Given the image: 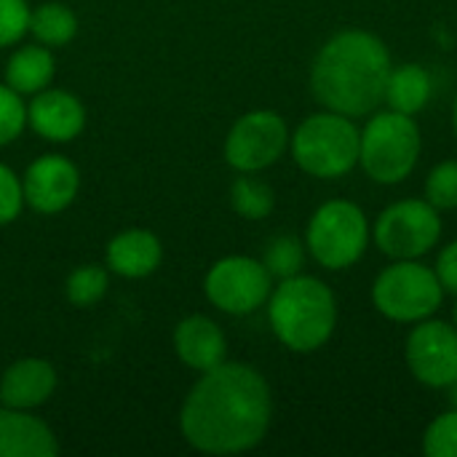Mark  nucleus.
Instances as JSON below:
<instances>
[{"label":"nucleus","mask_w":457,"mask_h":457,"mask_svg":"<svg viewBox=\"0 0 457 457\" xmlns=\"http://www.w3.org/2000/svg\"><path fill=\"white\" fill-rule=\"evenodd\" d=\"M273 415L268 380L249 364L222 361L201 372L182 404L179 428L185 442L206 455H238L257 447Z\"/></svg>","instance_id":"1"},{"label":"nucleus","mask_w":457,"mask_h":457,"mask_svg":"<svg viewBox=\"0 0 457 457\" xmlns=\"http://www.w3.org/2000/svg\"><path fill=\"white\" fill-rule=\"evenodd\" d=\"M391 67V51L378 35L367 29H343L319 48L311 70V88L327 110L364 118L383 104Z\"/></svg>","instance_id":"2"},{"label":"nucleus","mask_w":457,"mask_h":457,"mask_svg":"<svg viewBox=\"0 0 457 457\" xmlns=\"http://www.w3.org/2000/svg\"><path fill=\"white\" fill-rule=\"evenodd\" d=\"M273 335L297 353L319 351L337 327V300L332 289L313 276L284 278L268 297Z\"/></svg>","instance_id":"3"},{"label":"nucleus","mask_w":457,"mask_h":457,"mask_svg":"<svg viewBox=\"0 0 457 457\" xmlns=\"http://www.w3.org/2000/svg\"><path fill=\"white\" fill-rule=\"evenodd\" d=\"M361 131L343 112H316L305 118L289 137L295 163L319 179H337L359 163Z\"/></svg>","instance_id":"4"},{"label":"nucleus","mask_w":457,"mask_h":457,"mask_svg":"<svg viewBox=\"0 0 457 457\" xmlns=\"http://www.w3.org/2000/svg\"><path fill=\"white\" fill-rule=\"evenodd\" d=\"M420 147L423 139L418 120L396 110H383L361 129L359 163L370 179L380 185H399L415 171Z\"/></svg>","instance_id":"5"},{"label":"nucleus","mask_w":457,"mask_h":457,"mask_svg":"<svg viewBox=\"0 0 457 457\" xmlns=\"http://www.w3.org/2000/svg\"><path fill=\"white\" fill-rule=\"evenodd\" d=\"M311 257L327 270H345L356 265L370 246V220L348 198L321 204L305 230Z\"/></svg>","instance_id":"6"},{"label":"nucleus","mask_w":457,"mask_h":457,"mask_svg":"<svg viewBox=\"0 0 457 457\" xmlns=\"http://www.w3.org/2000/svg\"><path fill=\"white\" fill-rule=\"evenodd\" d=\"M445 300V289L434 268L418 260H394L372 284L375 308L399 324H418L431 319Z\"/></svg>","instance_id":"7"},{"label":"nucleus","mask_w":457,"mask_h":457,"mask_svg":"<svg viewBox=\"0 0 457 457\" xmlns=\"http://www.w3.org/2000/svg\"><path fill=\"white\" fill-rule=\"evenodd\" d=\"M442 238L439 209L428 201L404 198L391 204L375 222V244L391 260H418Z\"/></svg>","instance_id":"8"},{"label":"nucleus","mask_w":457,"mask_h":457,"mask_svg":"<svg viewBox=\"0 0 457 457\" xmlns=\"http://www.w3.org/2000/svg\"><path fill=\"white\" fill-rule=\"evenodd\" d=\"M204 292L214 308L233 316H246L268 303L273 292V276L262 260L230 254L209 268Z\"/></svg>","instance_id":"9"},{"label":"nucleus","mask_w":457,"mask_h":457,"mask_svg":"<svg viewBox=\"0 0 457 457\" xmlns=\"http://www.w3.org/2000/svg\"><path fill=\"white\" fill-rule=\"evenodd\" d=\"M289 147V129L273 110H252L241 115L228 139L225 161L241 174H257L273 166Z\"/></svg>","instance_id":"10"},{"label":"nucleus","mask_w":457,"mask_h":457,"mask_svg":"<svg viewBox=\"0 0 457 457\" xmlns=\"http://www.w3.org/2000/svg\"><path fill=\"white\" fill-rule=\"evenodd\" d=\"M407 367L412 378L428 388H450L457 380L455 324L423 319L407 337Z\"/></svg>","instance_id":"11"},{"label":"nucleus","mask_w":457,"mask_h":457,"mask_svg":"<svg viewBox=\"0 0 457 457\" xmlns=\"http://www.w3.org/2000/svg\"><path fill=\"white\" fill-rule=\"evenodd\" d=\"M80 187V174L75 163L64 155H40L35 158L21 179L24 204H29L40 214H56L67 209Z\"/></svg>","instance_id":"12"},{"label":"nucleus","mask_w":457,"mask_h":457,"mask_svg":"<svg viewBox=\"0 0 457 457\" xmlns=\"http://www.w3.org/2000/svg\"><path fill=\"white\" fill-rule=\"evenodd\" d=\"M27 123L48 142H72L86 126V107L70 91L43 88L27 107Z\"/></svg>","instance_id":"13"},{"label":"nucleus","mask_w":457,"mask_h":457,"mask_svg":"<svg viewBox=\"0 0 457 457\" xmlns=\"http://www.w3.org/2000/svg\"><path fill=\"white\" fill-rule=\"evenodd\" d=\"M56 391V370L43 359H19L0 378V402L13 410H35Z\"/></svg>","instance_id":"14"},{"label":"nucleus","mask_w":457,"mask_h":457,"mask_svg":"<svg viewBox=\"0 0 457 457\" xmlns=\"http://www.w3.org/2000/svg\"><path fill=\"white\" fill-rule=\"evenodd\" d=\"M174 351L182 364H187L195 372H209L220 367L228 356V340L206 316H187L174 329Z\"/></svg>","instance_id":"15"},{"label":"nucleus","mask_w":457,"mask_h":457,"mask_svg":"<svg viewBox=\"0 0 457 457\" xmlns=\"http://www.w3.org/2000/svg\"><path fill=\"white\" fill-rule=\"evenodd\" d=\"M59 442L54 431L27 410H0V457H54Z\"/></svg>","instance_id":"16"},{"label":"nucleus","mask_w":457,"mask_h":457,"mask_svg":"<svg viewBox=\"0 0 457 457\" xmlns=\"http://www.w3.org/2000/svg\"><path fill=\"white\" fill-rule=\"evenodd\" d=\"M163 257L158 236L150 230H123L107 244V268L123 278L150 276Z\"/></svg>","instance_id":"17"},{"label":"nucleus","mask_w":457,"mask_h":457,"mask_svg":"<svg viewBox=\"0 0 457 457\" xmlns=\"http://www.w3.org/2000/svg\"><path fill=\"white\" fill-rule=\"evenodd\" d=\"M434 91V80L423 64L407 62L399 67H391L388 83H386V99L391 110L404 112V115H418Z\"/></svg>","instance_id":"18"},{"label":"nucleus","mask_w":457,"mask_h":457,"mask_svg":"<svg viewBox=\"0 0 457 457\" xmlns=\"http://www.w3.org/2000/svg\"><path fill=\"white\" fill-rule=\"evenodd\" d=\"M56 72V62L46 46H21L19 51L11 54L5 64V83L16 94H37L48 88L51 78Z\"/></svg>","instance_id":"19"},{"label":"nucleus","mask_w":457,"mask_h":457,"mask_svg":"<svg viewBox=\"0 0 457 457\" xmlns=\"http://www.w3.org/2000/svg\"><path fill=\"white\" fill-rule=\"evenodd\" d=\"M29 32L43 46H64L78 32V19L64 3H43L29 11Z\"/></svg>","instance_id":"20"},{"label":"nucleus","mask_w":457,"mask_h":457,"mask_svg":"<svg viewBox=\"0 0 457 457\" xmlns=\"http://www.w3.org/2000/svg\"><path fill=\"white\" fill-rule=\"evenodd\" d=\"M230 206L244 220H265L276 206V195L268 182L252 174H244L230 187Z\"/></svg>","instance_id":"21"},{"label":"nucleus","mask_w":457,"mask_h":457,"mask_svg":"<svg viewBox=\"0 0 457 457\" xmlns=\"http://www.w3.org/2000/svg\"><path fill=\"white\" fill-rule=\"evenodd\" d=\"M262 265L268 268V273L278 281L292 278L303 270L305 265V244L297 236H276L268 246H265V257Z\"/></svg>","instance_id":"22"},{"label":"nucleus","mask_w":457,"mask_h":457,"mask_svg":"<svg viewBox=\"0 0 457 457\" xmlns=\"http://www.w3.org/2000/svg\"><path fill=\"white\" fill-rule=\"evenodd\" d=\"M67 300L78 308L96 305L107 295V270L99 265H80L67 278Z\"/></svg>","instance_id":"23"},{"label":"nucleus","mask_w":457,"mask_h":457,"mask_svg":"<svg viewBox=\"0 0 457 457\" xmlns=\"http://www.w3.org/2000/svg\"><path fill=\"white\" fill-rule=\"evenodd\" d=\"M426 201L439 212L457 209V161H442L426 177Z\"/></svg>","instance_id":"24"},{"label":"nucleus","mask_w":457,"mask_h":457,"mask_svg":"<svg viewBox=\"0 0 457 457\" xmlns=\"http://www.w3.org/2000/svg\"><path fill=\"white\" fill-rule=\"evenodd\" d=\"M423 450L428 457H457V407L431 420L423 436Z\"/></svg>","instance_id":"25"},{"label":"nucleus","mask_w":457,"mask_h":457,"mask_svg":"<svg viewBox=\"0 0 457 457\" xmlns=\"http://www.w3.org/2000/svg\"><path fill=\"white\" fill-rule=\"evenodd\" d=\"M27 126V104L8 83L0 86V147L11 145Z\"/></svg>","instance_id":"26"},{"label":"nucleus","mask_w":457,"mask_h":457,"mask_svg":"<svg viewBox=\"0 0 457 457\" xmlns=\"http://www.w3.org/2000/svg\"><path fill=\"white\" fill-rule=\"evenodd\" d=\"M29 32L27 0H0V46H13Z\"/></svg>","instance_id":"27"},{"label":"nucleus","mask_w":457,"mask_h":457,"mask_svg":"<svg viewBox=\"0 0 457 457\" xmlns=\"http://www.w3.org/2000/svg\"><path fill=\"white\" fill-rule=\"evenodd\" d=\"M21 204H24L21 179L5 163H0V225L13 222L21 212Z\"/></svg>","instance_id":"28"},{"label":"nucleus","mask_w":457,"mask_h":457,"mask_svg":"<svg viewBox=\"0 0 457 457\" xmlns=\"http://www.w3.org/2000/svg\"><path fill=\"white\" fill-rule=\"evenodd\" d=\"M434 273L442 284L445 292L450 295H457V241H450L439 257H436V265H434Z\"/></svg>","instance_id":"29"},{"label":"nucleus","mask_w":457,"mask_h":457,"mask_svg":"<svg viewBox=\"0 0 457 457\" xmlns=\"http://www.w3.org/2000/svg\"><path fill=\"white\" fill-rule=\"evenodd\" d=\"M450 402H453V407H457V380L450 386Z\"/></svg>","instance_id":"30"},{"label":"nucleus","mask_w":457,"mask_h":457,"mask_svg":"<svg viewBox=\"0 0 457 457\" xmlns=\"http://www.w3.org/2000/svg\"><path fill=\"white\" fill-rule=\"evenodd\" d=\"M453 129H455V137H457V96H455V104H453Z\"/></svg>","instance_id":"31"},{"label":"nucleus","mask_w":457,"mask_h":457,"mask_svg":"<svg viewBox=\"0 0 457 457\" xmlns=\"http://www.w3.org/2000/svg\"><path fill=\"white\" fill-rule=\"evenodd\" d=\"M453 324H455V329H457V305H455V311H453Z\"/></svg>","instance_id":"32"}]
</instances>
